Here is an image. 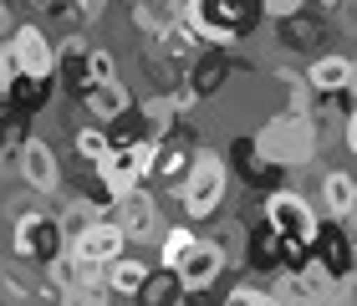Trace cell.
<instances>
[{"mask_svg": "<svg viewBox=\"0 0 357 306\" xmlns=\"http://www.w3.org/2000/svg\"><path fill=\"white\" fill-rule=\"evenodd\" d=\"M271 306H275V301H271Z\"/></svg>", "mask_w": 357, "mask_h": 306, "instance_id": "cell-42", "label": "cell"}, {"mask_svg": "<svg viewBox=\"0 0 357 306\" xmlns=\"http://www.w3.org/2000/svg\"><path fill=\"white\" fill-rule=\"evenodd\" d=\"M26 143H31V118L6 112V118H0V169L6 174H15V158H21Z\"/></svg>", "mask_w": 357, "mask_h": 306, "instance_id": "cell-25", "label": "cell"}, {"mask_svg": "<svg viewBox=\"0 0 357 306\" xmlns=\"http://www.w3.org/2000/svg\"><path fill=\"white\" fill-rule=\"evenodd\" d=\"M87 72H92V87L118 82V56H112L107 46H87Z\"/></svg>", "mask_w": 357, "mask_h": 306, "instance_id": "cell-31", "label": "cell"}, {"mask_svg": "<svg viewBox=\"0 0 357 306\" xmlns=\"http://www.w3.org/2000/svg\"><path fill=\"white\" fill-rule=\"evenodd\" d=\"M194 245H199V235H194L184 220L169 224V230L158 235V270H178V266H184L189 255H194Z\"/></svg>", "mask_w": 357, "mask_h": 306, "instance_id": "cell-23", "label": "cell"}, {"mask_svg": "<svg viewBox=\"0 0 357 306\" xmlns=\"http://www.w3.org/2000/svg\"><path fill=\"white\" fill-rule=\"evenodd\" d=\"M143 281H149V266L133 261V255H123V261H112V266L102 270V286L112 291V301H138Z\"/></svg>", "mask_w": 357, "mask_h": 306, "instance_id": "cell-19", "label": "cell"}, {"mask_svg": "<svg viewBox=\"0 0 357 306\" xmlns=\"http://www.w3.org/2000/svg\"><path fill=\"white\" fill-rule=\"evenodd\" d=\"M0 306H61L52 286H26L21 270H0Z\"/></svg>", "mask_w": 357, "mask_h": 306, "instance_id": "cell-21", "label": "cell"}, {"mask_svg": "<svg viewBox=\"0 0 357 306\" xmlns=\"http://www.w3.org/2000/svg\"><path fill=\"white\" fill-rule=\"evenodd\" d=\"M6 56H10V72L15 77L52 82V72H56V36L41 21H15L10 41H6Z\"/></svg>", "mask_w": 357, "mask_h": 306, "instance_id": "cell-6", "label": "cell"}, {"mask_svg": "<svg viewBox=\"0 0 357 306\" xmlns=\"http://www.w3.org/2000/svg\"><path fill=\"white\" fill-rule=\"evenodd\" d=\"M87 36H56V72H52V82L67 92V98L82 102L87 92H92V72H87Z\"/></svg>", "mask_w": 357, "mask_h": 306, "instance_id": "cell-11", "label": "cell"}, {"mask_svg": "<svg viewBox=\"0 0 357 306\" xmlns=\"http://www.w3.org/2000/svg\"><path fill=\"white\" fill-rule=\"evenodd\" d=\"M184 82H189V92L194 98H215V92L230 82V52H199L189 61V72H184Z\"/></svg>", "mask_w": 357, "mask_h": 306, "instance_id": "cell-16", "label": "cell"}, {"mask_svg": "<svg viewBox=\"0 0 357 306\" xmlns=\"http://www.w3.org/2000/svg\"><path fill=\"white\" fill-rule=\"evenodd\" d=\"M61 250H67V240H61L56 209H31V215L15 220V230H10V255H15L21 266H52Z\"/></svg>", "mask_w": 357, "mask_h": 306, "instance_id": "cell-5", "label": "cell"}, {"mask_svg": "<svg viewBox=\"0 0 357 306\" xmlns=\"http://www.w3.org/2000/svg\"><path fill=\"white\" fill-rule=\"evenodd\" d=\"M225 194H230V169H225V158H220L215 148H199V153H194V169H189L184 189L174 194L184 224H194V220H215L220 204H225Z\"/></svg>", "mask_w": 357, "mask_h": 306, "instance_id": "cell-2", "label": "cell"}, {"mask_svg": "<svg viewBox=\"0 0 357 306\" xmlns=\"http://www.w3.org/2000/svg\"><path fill=\"white\" fill-rule=\"evenodd\" d=\"M215 306H271V291H261V286H230Z\"/></svg>", "mask_w": 357, "mask_h": 306, "instance_id": "cell-32", "label": "cell"}, {"mask_svg": "<svg viewBox=\"0 0 357 306\" xmlns=\"http://www.w3.org/2000/svg\"><path fill=\"white\" fill-rule=\"evenodd\" d=\"M10 31H15V15H10L6 0H0V36H10Z\"/></svg>", "mask_w": 357, "mask_h": 306, "instance_id": "cell-40", "label": "cell"}, {"mask_svg": "<svg viewBox=\"0 0 357 306\" xmlns=\"http://www.w3.org/2000/svg\"><path fill=\"white\" fill-rule=\"evenodd\" d=\"M261 26V6H240V0H194V31L209 52H235L250 31Z\"/></svg>", "mask_w": 357, "mask_h": 306, "instance_id": "cell-3", "label": "cell"}, {"mask_svg": "<svg viewBox=\"0 0 357 306\" xmlns=\"http://www.w3.org/2000/svg\"><path fill=\"white\" fill-rule=\"evenodd\" d=\"M301 82H306V92L321 102V98H337V92L352 87V67H347V56L321 52V56H312V67L301 72Z\"/></svg>", "mask_w": 357, "mask_h": 306, "instance_id": "cell-14", "label": "cell"}, {"mask_svg": "<svg viewBox=\"0 0 357 306\" xmlns=\"http://www.w3.org/2000/svg\"><path fill=\"white\" fill-rule=\"evenodd\" d=\"M317 15H332V26L342 31V36H357V0H347V6H321Z\"/></svg>", "mask_w": 357, "mask_h": 306, "instance_id": "cell-33", "label": "cell"}, {"mask_svg": "<svg viewBox=\"0 0 357 306\" xmlns=\"http://www.w3.org/2000/svg\"><path fill=\"white\" fill-rule=\"evenodd\" d=\"M102 15H107V6H102V0H82V6H77V21H82V26L102 21Z\"/></svg>", "mask_w": 357, "mask_h": 306, "instance_id": "cell-35", "label": "cell"}, {"mask_svg": "<svg viewBox=\"0 0 357 306\" xmlns=\"http://www.w3.org/2000/svg\"><path fill=\"white\" fill-rule=\"evenodd\" d=\"M321 41H327V26H321L312 10H301V15H291V21H281V46H291V52H317ZM317 56H321V52H317Z\"/></svg>", "mask_w": 357, "mask_h": 306, "instance_id": "cell-22", "label": "cell"}, {"mask_svg": "<svg viewBox=\"0 0 357 306\" xmlns=\"http://www.w3.org/2000/svg\"><path fill=\"white\" fill-rule=\"evenodd\" d=\"M128 15H133V26H138L143 46H153V41L174 26V10H169V6H158V0H138V6L128 10Z\"/></svg>", "mask_w": 357, "mask_h": 306, "instance_id": "cell-28", "label": "cell"}, {"mask_svg": "<svg viewBox=\"0 0 357 306\" xmlns=\"http://www.w3.org/2000/svg\"><path fill=\"white\" fill-rule=\"evenodd\" d=\"M352 204H357V174H352V169H332V174H321V209H317V215L342 224Z\"/></svg>", "mask_w": 357, "mask_h": 306, "instance_id": "cell-18", "label": "cell"}, {"mask_svg": "<svg viewBox=\"0 0 357 306\" xmlns=\"http://www.w3.org/2000/svg\"><path fill=\"white\" fill-rule=\"evenodd\" d=\"M97 220H107V215H97V209H92V204H82V199L56 204V224H61V240H67V245H77V240H82Z\"/></svg>", "mask_w": 357, "mask_h": 306, "instance_id": "cell-27", "label": "cell"}, {"mask_svg": "<svg viewBox=\"0 0 357 306\" xmlns=\"http://www.w3.org/2000/svg\"><path fill=\"white\" fill-rule=\"evenodd\" d=\"M230 174H235V179H245L250 189H261V199L275 194V189H281V179H286L281 169H271L266 158L255 153L250 138H235V143H230Z\"/></svg>", "mask_w": 357, "mask_h": 306, "instance_id": "cell-13", "label": "cell"}, {"mask_svg": "<svg viewBox=\"0 0 357 306\" xmlns=\"http://www.w3.org/2000/svg\"><path fill=\"white\" fill-rule=\"evenodd\" d=\"M15 82V72H10V56H6V46H0V92H6Z\"/></svg>", "mask_w": 357, "mask_h": 306, "instance_id": "cell-39", "label": "cell"}, {"mask_svg": "<svg viewBox=\"0 0 357 306\" xmlns=\"http://www.w3.org/2000/svg\"><path fill=\"white\" fill-rule=\"evenodd\" d=\"M112 224L123 230L128 245H133V240H153V235H164V220H158V199H153V189L123 194L118 204H112Z\"/></svg>", "mask_w": 357, "mask_h": 306, "instance_id": "cell-10", "label": "cell"}, {"mask_svg": "<svg viewBox=\"0 0 357 306\" xmlns=\"http://www.w3.org/2000/svg\"><path fill=\"white\" fill-rule=\"evenodd\" d=\"M261 224L275 240H286V245H312L317 230H321V215H317V204L306 194H296V189H275V194L261 199Z\"/></svg>", "mask_w": 357, "mask_h": 306, "instance_id": "cell-4", "label": "cell"}, {"mask_svg": "<svg viewBox=\"0 0 357 306\" xmlns=\"http://www.w3.org/2000/svg\"><path fill=\"white\" fill-rule=\"evenodd\" d=\"M220 255H225V266H245V245H250V224H245V215H230L215 230V240H209Z\"/></svg>", "mask_w": 357, "mask_h": 306, "instance_id": "cell-24", "label": "cell"}, {"mask_svg": "<svg viewBox=\"0 0 357 306\" xmlns=\"http://www.w3.org/2000/svg\"><path fill=\"white\" fill-rule=\"evenodd\" d=\"M312 261L327 270L337 286H352V281H357V240H352L337 220H321V230H317V240H312Z\"/></svg>", "mask_w": 357, "mask_h": 306, "instance_id": "cell-7", "label": "cell"}, {"mask_svg": "<svg viewBox=\"0 0 357 306\" xmlns=\"http://www.w3.org/2000/svg\"><path fill=\"white\" fill-rule=\"evenodd\" d=\"M149 158L153 148H107V158L97 164V179L112 199L138 194V189H149Z\"/></svg>", "mask_w": 357, "mask_h": 306, "instance_id": "cell-8", "label": "cell"}, {"mask_svg": "<svg viewBox=\"0 0 357 306\" xmlns=\"http://www.w3.org/2000/svg\"><path fill=\"white\" fill-rule=\"evenodd\" d=\"M52 92H56V82H36V77H15V82L0 92V98L10 102V112H21V118H36V112L52 102Z\"/></svg>", "mask_w": 357, "mask_h": 306, "instance_id": "cell-20", "label": "cell"}, {"mask_svg": "<svg viewBox=\"0 0 357 306\" xmlns=\"http://www.w3.org/2000/svg\"><path fill=\"white\" fill-rule=\"evenodd\" d=\"M15 179H21L31 194H41V199H52L56 189H61V158L52 143H41V138H31L21 158H15Z\"/></svg>", "mask_w": 357, "mask_h": 306, "instance_id": "cell-9", "label": "cell"}, {"mask_svg": "<svg viewBox=\"0 0 357 306\" xmlns=\"http://www.w3.org/2000/svg\"><path fill=\"white\" fill-rule=\"evenodd\" d=\"M174 276H178V286H184V291H209V286L225 276V255L209 245V240H199V245H194V255L174 270Z\"/></svg>", "mask_w": 357, "mask_h": 306, "instance_id": "cell-15", "label": "cell"}, {"mask_svg": "<svg viewBox=\"0 0 357 306\" xmlns=\"http://www.w3.org/2000/svg\"><path fill=\"white\" fill-rule=\"evenodd\" d=\"M107 148H112V143H107V133H102V128H77V138H72V153H77V164H87V169H97V164H102V158H107Z\"/></svg>", "mask_w": 357, "mask_h": 306, "instance_id": "cell-30", "label": "cell"}, {"mask_svg": "<svg viewBox=\"0 0 357 306\" xmlns=\"http://www.w3.org/2000/svg\"><path fill=\"white\" fill-rule=\"evenodd\" d=\"M174 306H215V301H209V291H178Z\"/></svg>", "mask_w": 357, "mask_h": 306, "instance_id": "cell-36", "label": "cell"}, {"mask_svg": "<svg viewBox=\"0 0 357 306\" xmlns=\"http://www.w3.org/2000/svg\"><path fill=\"white\" fill-rule=\"evenodd\" d=\"M250 143L271 169L291 174V169H306L317 158V123L306 112H275L271 123H261L250 133Z\"/></svg>", "mask_w": 357, "mask_h": 306, "instance_id": "cell-1", "label": "cell"}, {"mask_svg": "<svg viewBox=\"0 0 357 306\" xmlns=\"http://www.w3.org/2000/svg\"><path fill=\"white\" fill-rule=\"evenodd\" d=\"M306 6H301V0H266V6H261V21H275V26H281V21H291V15H301Z\"/></svg>", "mask_w": 357, "mask_h": 306, "instance_id": "cell-34", "label": "cell"}, {"mask_svg": "<svg viewBox=\"0 0 357 306\" xmlns=\"http://www.w3.org/2000/svg\"><path fill=\"white\" fill-rule=\"evenodd\" d=\"M347 67H352V92H357V56H347Z\"/></svg>", "mask_w": 357, "mask_h": 306, "instance_id": "cell-41", "label": "cell"}, {"mask_svg": "<svg viewBox=\"0 0 357 306\" xmlns=\"http://www.w3.org/2000/svg\"><path fill=\"white\" fill-rule=\"evenodd\" d=\"M321 306H357V301H352V286H337V291L321 301Z\"/></svg>", "mask_w": 357, "mask_h": 306, "instance_id": "cell-37", "label": "cell"}, {"mask_svg": "<svg viewBox=\"0 0 357 306\" xmlns=\"http://www.w3.org/2000/svg\"><path fill=\"white\" fill-rule=\"evenodd\" d=\"M178 276L174 270H149V281H143V291H138V306H174L178 301Z\"/></svg>", "mask_w": 357, "mask_h": 306, "instance_id": "cell-29", "label": "cell"}, {"mask_svg": "<svg viewBox=\"0 0 357 306\" xmlns=\"http://www.w3.org/2000/svg\"><path fill=\"white\" fill-rule=\"evenodd\" d=\"M82 107H87L92 128H102V133H107V128L133 107V92H128V82H107V87H92L87 98H82Z\"/></svg>", "mask_w": 357, "mask_h": 306, "instance_id": "cell-17", "label": "cell"}, {"mask_svg": "<svg viewBox=\"0 0 357 306\" xmlns=\"http://www.w3.org/2000/svg\"><path fill=\"white\" fill-rule=\"evenodd\" d=\"M342 143H347V153L357 158V112H352V118H347V128H342Z\"/></svg>", "mask_w": 357, "mask_h": 306, "instance_id": "cell-38", "label": "cell"}, {"mask_svg": "<svg viewBox=\"0 0 357 306\" xmlns=\"http://www.w3.org/2000/svg\"><path fill=\"white\" fill-rule=\"evenodd\" d=\"M67 250H72L82 266L107 270L112 261H123V255H128V240H123V230H118V224H112V215H107V220H97L92 230L77 240V245H67Z\"/></svg>", "mask_w": 357, "mask_h": 306, "instance_id": "cell-12", "label": "cell"}, {"mask_svg": "<svg viewBox=\"0 0 357 306\" xmlns=\"http://www.w3.org/2000/svg\"><path fill=\"white\" fill-rule=\"evenodd\" d=\"M245 266L255 276H281V245H275V235L266 230H250V245H245Z\"/></svg>", "mask_w": 357, "mask_h": 306, "instance_id": "cell-26", "label": "cell"}]
</instances>
